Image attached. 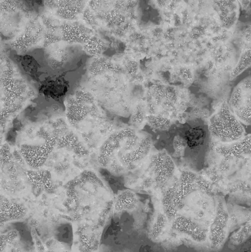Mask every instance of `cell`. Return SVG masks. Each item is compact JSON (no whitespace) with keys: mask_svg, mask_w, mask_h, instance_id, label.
<instances>
[{"mask_svg":"<svg viewBox=\"0 0 251 252\" xmlns=\"http://www.w3.org/2000/svg\"><path fill=\"white\" fill-rule=\"evenodd\" d=\"M46 34L43 47L55 41L63 40L81 45L86 54L99 56L105 44L96 32L82 18L74 20L58 19L38 8Z\"/></svg>","mask_w":251,"mask_h":252,"instance_id":"cell-1","label":"cell"},{"mask_svg":"<svg viewBox=\"0 0 251 252\" xmlns=\"http://www.w3.org/2000/svg\"><path fill=\"white\" fill-rule=\"evenodd\" d=\"M5 65L1 74L2 108L1 111V125H3L7 116L19 110L34 92L25 80L19 75L11 62L3 58Z\"/></svg>","mask_w":251,"mask_h":252,"instance_id":"cell-2","label":"cell"},{"mask_svg":"<svg viewBox=\"0 0 251 252\" xmlns=\"http://www.w3.org/2000/svg\"><path fill=\"white\" fill-rule=\"evenodd\" d=\"M35 10L26 0H0L1 42L7 43L15 37Z\"/></svg>","mask_w":251,"mask_h":252,"instance_id":"cell-3","label":"cell"},{"mask_svg":"<svg viewBox=\"0 0 251 252\" xmlns=\"http://www.w3.org/2000/svg\"><path fill=\"white\" fill-rule=\"evenodd\" d=\"M211 134L223 142L241 138L244 129L240 121L226 101H223L211 116L208 124Z\"/></svg>","mask_w":251,"mask_h":252,"instance_id":"cell-4","label":"cell"},{"mask_svg":"<svg viewBox=\"0 0 251 252\" xmlns=\"http://www.w3.org/2000/svg\"><path fill=\"white\" fill-rule=\"evenodd\" d=\"M45 34V28L38 8L35 9L20 33L7 43L16 54H28L32 50L43 47Z\"/></svg>","mask_w":251,"mask_h":252,"instance_id":"cell-5","label":"cell"},{"mask_svg":"<svg viewBox=\"0 0 251 252\" xmlns=\"http://www.w3.org/2000/svg\"><path fill=\"white\" fill-rule=\"evenodd\" d=\"M40 49L47 65L55 71L70 69L86 54L81 45L63 40L55 41Z\"/></svg>","mask_w":251,"mask_h":252,"instance_id":"cell-6","label":"cell"},{"mask_svg":"<svg viewBox=\"0 0 251 252\" xmlns=\"http://www.w3.org/2000/svg\"><path fill=\"white\" fill-rule=\"evenodd\" d=\"M66 116L69 123L75 126L88 115L95 112L93 96L88 92L77 90L65 97Z\"/></svg>","mask_w":251,"mask_h":252,"instance_id":"cell-7","label":"cell"},{"mask_svg":"<svg viewBox=\"0 0 251 252\" xmlns=\"http://www.w3.org/2000/svg\"><path fill=\"white\" fill-rule=\"evenodd\" d=\"M90 0H42V10L53 17L64 20L82 18Z\"/></svg>","mask_w":251,"mask_h":252,"instance_id":"cell-8","label":"cell"},{"mask_svg":"<svg viewBox=\"0 0 251 252\" xmlns=\"http://www.w3.org/2000/svg\"><path fill=\"white\" fill-rule=\"evenodd\" d=\"M229 106L240 121L251 125V77L243 79L235 87Z\"/></svg>","mask_w":251,"mask_h":252,"instance_id":"cell-9","label":"cell"},{"mask_svg":"<svg viewBox=\"0 0 251 252\" xmlns=\"http://www.w3.org/2000/svg\"><path fill=\"white\" fill-rule=\"evenodd\" d=\"M151 164L156 184L162 193L173 177L175 171V163L167 152L163 150L152 157Z\"/></svg>","mask_w":251,"mask_h":252,"instance_id":"cell-10","label":"cell"},{"mask_svg":"<svg viewBox=\"0 0 251 252\" xmlns=\"http://www.w3.org/2000/svg\"><path fill=\"white\" fill-rule=\"evenodd\" d=\"M239 4L237 0H214V8L223 28L230 30L236 24L239 15Z\"/></svg>","mask_w":251,"mask_h":252,"instance_id":"cell-11","label":"cell"},{"mask_svg":"<svg viewBox=\"0 0 251 252\" xmlns=\"http://www.w3.org/2000/svg\"><path fill=\"white\" fill-rule=\"evenodd\" d=\"M151 146V141L149 137L141 138L134 148L119 158L122 165L128 169H134L135 165L148 155Z\"/></svg>","mask_w":251,"mask_h":252,"instance_id":"cell-12","label":"cell"},{"mask_svg":"<svg viewBox=\"0 0 251 252\" xmlns=\"http://www.w3.org/2000/svg\"><path fill=\"white\" fill-rule=\"evenodd\" d=\"M69 88V83L63 77L48 78L41 82L39 92L47 97L59 100L65 96Z\"/></svg>","mask_w":251,"mask_h":252,"instance_id":"cell-13","label":"cell"},{"mask_svg":"<svg viewBox=\"0 0 251 252\" xmlns=\"http://www.w3.org/2000/svg\"><path fill=\"white\" fill-rule=\"evenodd\" d=\"M195 180V176L192 172L188 170L182 172L174 198V206L178 210L183 207L186 198L193 191Z\"/></svg>","mask_w":251,"mask_h":252,"instance_id":"cell-14","label":"cell"},{"mask_svg":"<svg viewBox=\"0 0 251 252\" xmlns=\"http://www.w3.org/2000/svg\"><path fill=\"white\" fill-rule=\"evenodd\" d=\"M172 228L178 232L189 236L193 240H198L200 234V229L194 221L188 217L176 216L172 220Z\"/></svg>","mask_w":251,"mask_h":252,"instance_id":"cell-15","label":"cell"},{"mask_svg":"<svg viewBox=\"0 0 251 252\" xmlns=\"http://www.w3.org/2000/svg\"><path fill=\"white\" fill-rule=\"evenodd\" d=\"M183 137L186 140L187 147L190 151L197 152L204 145L207 132L202 126H197L187 130Z\"/></svg>","mask_w":251,"mask_h":252,"instance_id":"cell-16","label":"cell"},{"mask_svg":"<svg viewBox=\"0 0 251 252\" xmlns=\"http://www.w3.org/2000/svg\"><path fill=\"white\" fill-rule=\"evenodd\" d=\"M178 185V181L169 185L162 192V205L163 213L169 221L173 220L177 216L178 209L174 204V198Z\"/></svg>","mask_w":251,"mask_h":252,"instance_id":"cell-17","label":"cell"},{"mask_svg":"<svg viewBox=\"0 0 251 252\" xmlns=\"http://www.w3.org/2000/svg\"><path fill=\"white\" fill-rule=\"evenodd\" d=\"M137 204L138 199L134 192L130 189H125L117 195L114 205L115 210L116 211L133 210Z\"/></svg>","mask_w":251,"mask_h":252,"instance_id":"cell-18","label":"cell"},{"mask_svg":"<svg viewBox=\"0 0 251 252\" xmlns=\"http://www.w3.org/2000/svg\"><path fill=\"white\" fill-rule=\"evenodd\" d=\"M54 237L58 242L70 249L73 244V232L72 225L68 222L59 224L54 229Z\"/></svg>","mask_w":251,"mask_h":252,"instance_id":"cell-19","label":"cell"},{"mask_svg":"<svg viewBox=\"0 0 251 252\" xmlns=\"http://www.w3.org/2000/svg\"><path fill=\"white\" fill-rule=\"evenodd\" d=\"M19 64L24 72L33 79L36 81L39 79V73L40 65L35 58L30 55L26 54L24 55H16Z\"/></svg>","mask_w":251,"mask_h":252,"instance_id":"cell-20","label":"cell"},{"mask_svg":"<svg viewBox=\"0 0 251 252\" xmlns=\"http://www.w3.org/2000/svg\"><path fill=\"white\" fill-rule=\"evenodd\" d=\"M251 65V44L244 46L239 60L232 69L230 79L232 80Z\"/></svg>","mask_w":251,"mask_h":252,"instance_id":"cell-21","label":"cell"},{"mask_svg":"<svg viewBox=\"0 0 251 252\" xmlns=\"http://www.w3.org/2000/svg\"><path fill=\"white\" fill-rule=\"evenodd\" d=\"M17 231L22 243L27 246L32 245L31 234L27 224L24 222H14L12 224Z\"/></svg>","mask_w":251,"mask_h":252,"instance_id":"cell-22","label":"cell"},{"mask_svg":"<svg viewBox=\"0 0 251 252\" xmlns=\"http://www.w3.org/2000/svg\"><path fill=\"white\" fill-rule=\"evenodd\" d=\"M168 220L164 213H158L151 231V236L153 238L158 237L162 233Z\"/></svg>","mask_w":251,"mask_h":252,"instance_id":"cell-23","label":"cell"},{"mask_svg":"<svg viewBox=\"0 0 251 252\" xmlns=\"http://www.w3.org/2000/svg\"><path fill=\"white\" fill-rule=\"evenodd\" d=\"M146 119L149 124L156 129H166L170 125L169 120L159 116L149 115L146 117Z\"/></svg>","mask_w":251,"mask_h":252,"instance_id":"cell-24","label":"cell"},{"mask_svg":"<svg viewBox=\"0 0 251 252\" xmlns=\"http://www.w3.org/2000/svg\"><path fill=\"white\" fill-rule=\"evenodd\" d=\"M173 147L175 154L178 157L182 156L187 147L184 137L179 135L175 136L173 141Z\"/></svg>","mask_w":251,"mask_h":252,"instance_id":"cell-25","label":"cell"},{"mask_svg":"<svg viewBox=\"0 0 251 252\" xmlns=\"http://www.w3.org/2000/svg\"><path fill=\"white\" fill-rule=\"evenodd\" d=\"M234 252H251V236L242 244L234 248Z\"/></svg>","mask_w":251,"mask_h":252,"instance_id":"cell-26","label":"cell"},{"mask_svg":"<svg viewBox=\"0 0 251 252\" xmlns=\"http://www.w3.org/2000/svg\"><path fill=\"white\" fill-rule=\"evenodd\" d=\"M134 116V118L133 119V121L138 123L141 122L142 119H143V111L139 107L137 108L135 114Z\"/></svg>","mask_w":251,"mask_h":252,"instance_id":"cell-27","label":"cell"},{"mask_svg":"<svg viewBox=\"0 0 251 252\" xmlns=\"http://www.w3.org/2000/svg\"><path fill=\"white\" fill-rule=\"evenodd\" d=\"M243 9H247L250 5L251 0H237Z\"/></svg>","mask_w":251,"mask_h":252,"instance_id":"cell-28","label":"cell"}]
</instances>
